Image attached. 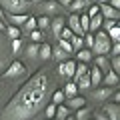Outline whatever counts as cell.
<instances>
[{
	"label": "cell",
	"instance_id": "14",
	"mask_svg": "<svg viewBox=\"0 0 120 120\" xmlns=\"http://www.w3.org/2000/svg\"><path fill=\"white\" fill-rule=\"evenodd\" d=\"M102 80L106 82L108 86H118V72H114V70H108V72H104L102 74Z\"/></svg>",
	"mask_w": 120,
	"mask_h": 120
},
{
	"label": "cell",
	"instance_id": "42",
	"mask_svg": "<svg viewBox=\"0 0 120 120\" xmlns=\"http://www.w3.org/2000/svg\"><path fill=\"white\" fill-rule=\"evenodd\" d=\"M56 72H58L60 76H64V64H62V62H58V66H56Z\"/></svg>",
	"mask_w": 120,
	"mask_h": 120
},
{
	"label": "cell",
	"instance_id": "31",
	"mask_svg": "<svg viewBox=\"0 0 120 120\" xmlns=\"http://www.w3.org/2000/svg\"><path fill=\"white\" fill-rule=\"evenodd\" d=\"M70 10H72V12H82V10H84V2H82V0H72V2H70Z\"/></svg>",
	"mask_w": 120,
	"mask_h": 120
},
{
	"label": "cell",
	"instance_id": "46",
	"mask_svg": "<svg viewBox=\"0 0 120 120\" xmlns=\"http://www.w3.org/2000/svg\"><path fill=\"white\" fill-rule=\"evenodd\" d=\"M70 2H72V0H60V6H68Z\"/></svg>",
	"mask_w": 120,
	"mask_h": 120
},
{
	"label": "cell",
	"instance_id": "34",
	"mask_svg": "<svg viewBox=\"0 0 120 120\" xmlns=\"http://www.w3.org/2000/svg\"><path fill=\"white\" fill-rule=\"evenodd\" d=\"M38 46H40L38 42H32V44H30L28 48H26V54H28L30 58H34V56H38Z\"/></svg>",
	"mask_w": 120,
	"mask_h": 120
},
{
	"label": "cell",
	"instance_id": "49",
	"mask_svg": "<svg viewBox=\"0 0 120 120\" xmlns=\"http://www.w3.org/2000/svg\"><path fill=\"white\" fill-rule=\"evenodd\" d=\"M64 120H76V118H74V116H70V114H68V116H66Z\"/></svg>",
	"mask_w": 120,
	"mask_h": 120
},
{
	"label": "cell",
	"instance_id": "45",
	"mask_svg": "<svg viewBox=\"0 0 120 120\" xmlns=\"http://www.w3.org/2000/svg\"><path fill=\"white\" fill-rule=\"evenodd\" d=\"M112 100H114V102H118V100H120V94H118V90H114V92H112Z\"/></svg>",
	"mask_w": 120,
	"mask_h": 120
},
{
	"label": "cell",
	"instance_id": "53",
	"mask_svg": "<svg viewBox=\"0 0 120 120\" xmlns=\"http://www.w3.org/2000/svg\"><path fill=\"white\" fill-rule=\"evenodd\" d=\"M28 2H30V0H28Z\"/></svg>",
	"mask_w": 120,
	"mask_h": 120
},
{
	"label": "cell",
	"instance_id": "18",
	"mask_svg": "<svg viewBox=\"0 0 120 120\" xmlns=\"http://www.w3.org/2000/svg\"><path fill=\"white\" fill-rule=\"evenodd\" d=\"M70 114V108L66 106L64 102L62 104H56V112H54V118H58V120H64L66 116Z\"/></svg>",
	"mask_w": 120,
	"mask_h": 120
},
{
	"label": "cell",
	"instance_id": "24",
	"mask_svg": "<svg viewBox=\"0 0 120 120\" xmlns=\"http://www.w3.org/2000/svg\"><path fill=\"white\" fill-rule=\"evenodd\" d=\"M70 46H72V50H80V48H84V40H82V36H76L72 34L70 36Z\"/></svg>",
	"mask_w": 120,
	"mask_h": 120
},
{
	"label": "cell",
	"instance_id": "41",
	"mask_svg": "<svg viewBox=\"0 0 120 120\" xmlns=\"http://www.w3.org/2000/svg\"><path fill=\"white\" fill-rule=\"evenodd\" d=\"M98 4H90V10H88V16H94V14H98Z\"/></svg>",
	"mask_w": 120,
	"mask_h": 120
},
{
	"label": "cell",
	"instance_id": "30",
	"mask_svg": "<svg viewBox=\"0 0 120 120\" xmlns=\"http://www.w3.org/2000/svg\"><path fill=\"white\" fill-rule=\"evenodd\" d=\"M88 116H90V110L86 106H82V108L76 110V116H74V118H76V120H88Z\"/></svg>",
	"mask_w": 120,
	"mask_h": 120
},
{
	"label": "cell",
	"instance_id": "19",
	"mask_svg": "<svg viewBox=\"0 0 120 120\" xmlns=\"http://www.w3.org/2000/svg\"><path fill=\"white\" fill-rule=\"evenodd\" d=\"M76 58H78V62H86V64H88L90 60H92V50H88V48H80V50L76 52Z\"/></svg>",
	"mask_w": 120,
	"mask_h": 120
},
{
	"label": "cell",
	"instance_id": "1",
	"mask_svg": "<svg viewBox=\"0 0 120 120\" xmlns=\"http://www.w3.org/2000/svg\"><path fill=\"white\" fill-rule=\"evenodd\" d=\"M50 90V80L46 72H38L30 78L18 94L10 100L2 110V120H30L34 118L44 106H46V96Z\"/></svg>",
	"mask_w": 120,
	"mask_h": 120
},
{
	"label": "cell",
	"instance_id": "16",
	"mask_svg": "<svg viewBox=\"0 0 120 120\" xmlns=\"http://www.w3.org/2000/svg\"><path fill=\"white\" fill-rule=\"evenodd\" d=\"M38 56H40L42 60H48V58H52V46H50L48 42H42V44L38 46Z\"/></svg>",
	"mask_w": 120,
	"mask_h": 120
},
{
	"label": "cell",
	"instance_id": "25",
	"mask_svg": "<svg viewBox=\"0 0 120 120\" xmlns=\"http://www.w3.org/2000/svg\"><path fill=\"white\" fill-rule=\"evenodd\" d=\"M78 22H80L82 34H84V32H88V26H90V16H88V14H78Z\"/></svg>",
	"mask_w": 120,
	"mask_h": 120
},
{
	"label": "cell",
	"instance_id": "52",
	"mask_svg": "<svg viewBox=\"0 0 120 120\" xmlns=\"http://www.w3.org/2000/svg\"><path fill=\"white\" fill-rule=\"evenodd\" d=\"M92 2H94V0H92Z\"/></svg>",
	"mask_w": 120,
	"mask_h": 120
},
{
	"label": "cell",
	"instance_id": "20",
	"mask_svg": "<svg viewBox=\"0 0 120 120\" xmlns=\"http://www.w3.org/2000/svg\"><path fill=\"white\" fill-rule=\"evenodd\" d=\"M84 74H88V64H86V62H78L76 68H74V76H72L74 82H76L80 76H84Z\"/></svg>",
	"mask_w": 120,
	"mask_h": 120
},
{
	"label": "cell",
	"instance_id": "40",
	"mask_svg": "<svg viewBox=\"0 0 120 120\" xmlns=\"http://www.w3.org/2000/svg\"><path fill=\"white\" fill-rule=\"evenodd\" d=\"M20 48H22L20 38H14V40H12V52H20Z\"/></svg>",
	"mask_w": 120,
	"mask_h": 120
},
{
	"label": "cell",
	"instance_id": "3",
	"mask_svg": "<svg viewBox=\"0 0 120 120\" xmlns=\"http://www.w3.org/2000/svg\"><path fill=\"white\" fill-rule=\"evenodd\" d=\"M28 6V0H0V8L6 14H26Z\"/></svg>",
	"mask_w": 120,
	"mask_h": 120
},
{
	"label": "cell",
	"instance_id": "7",
	"mask_svg": "<svg viewBox=\"0 0 120 120\" xmlns=\"http://www.w3.org/2000/svg\"><path fill=\"white\" fill-rule=\"evenodd\" d=\"M94 66L102 70V74H104V72H108V70H110V56H108V54H96Z\"/></svg>",
	"mask_w": 120,
	"mask_h": 120
},
{
	"label": "cell",
	"instance_id": "22",
	"mask_svg": "<svg viewBox=\"0 0 120 120\" xmlns=\"http://www.w3.org/2000/svg\"><path fill=\"white\" fill-rule=\"evenodd\" d=\"M62 64H64V76L72 78L74 76V68H76V62H74V60H64Z\"/></svg>",
	"mask_w": 120,
	"mask_h": 120
},
{
	"label": "cell",
	"instance_id": "44",
	"mask_svg": "<svg viewBox=\"0 0 120 120\" xmlns=\"http://www.w3.org/2000/svg\"><path fill=\"white\" fill-rule=\"evenodd\" d=\"M96 120H108V116L104 114V112H98V114H96Z\"/></svg>",
	"mask_w": 120,
	"mask_h": 120
},
{
	"label": "cell",
	"instance_id": "26",
	"mask_svg": "<svg viewBox=\"0 0 120 120\" xmlns=\"http://www.w3.org/2000/svg\"><path fill=\"white\" fill-rule=\"evenodd\" d=\"M48 26H50V18H48L46 14H44V16H38V18H36V28H38V30H46Z\"/></svg>",
	"mask_w": 120,
	"mask_h": 120
},
{
	"label": "cell",
	"instance_id": "47",
	"mask_svg": "<svg viewBox=\"0 0 120 120\" xmlns=\"http://www.w3.org/2000/svg\"><path fill=\"white\" fill-rule=\"evenodd\" d=\"M0 18H2V20H6V12H4L2 8H0Z\"/></svg>",
	"mask_w": 120,
	"mask_h": 120
},
{
	"label": "cell",
	"instance_id": "27",
	"mask_svg": "<svg viewBox=\"0 0 120 120\" xmlns=\"http://www.w3.org/2000/svg\"><path fill=\"white\" fill-rule=\"evenodd\" d=\"M76 86H78V90H86V88H90V78H88V74H84V76H80L76 80Z\"/></svg>",
	"mask_w": 120,
	"mask_h": 120
},
{
	"label": "cell",
	"instance_id": "43",
	"mask_svg": "<svg viewBox=\"0 0 120 120\" xmlns=\"http://www.w3.org/2000/svg\"><path fill=\"white\" fill-rule=\"evenodd\" d=\"M108 4H110L112 8H116V10H118V8H120V0H108Z\"/></svg>",
	"mask_w": 120,
	"mask_h": 120
},
{
	"label": "cell",
	"instance_id": "10",
	"mask_svg": "<svg viewBox=\"0 0 120 120\" xmlns=\"http://www.w3.org/2000/svg\"><path fill=\"white\" fill-rule=\"evenodd\" d=\"M66 26V18H62V16H56L54 20H50V28H52V34L58 38L60 36V30Z\"/></svg>",
	"mask_w": 120,
	"mask_h": 120
},
{
	"label": "cell",
	"instance_id": "29",
	"mask_svg": "<svg viewBox=\"0 0 120 120\" xmlns=\"http://www.w3.org/2000/svg\"><path fill=\"white\" fill-rule=\"evenodd\" d=\"M6 32H8L10 40L20 38V30H18V26H14V24H6Z\"/></svg>",
	"mask_w": 120,
	"mask_h": 120
},
{
	"label": "cell",
	"instance_id": "50",
	"mask_svg": "<svg viewBox=\"0 0 120 120\" xmlns=\"http://www.w3.org/2000/svg\"><path fill=\"white\" fill-rule=\"evenodd\" d=\"M0 92H2V82H0Z\"/></svg>",
	"mask_w": 120,
	"mask_h": 120
},
{
	"label": "cell",
	"instance_id": "48",
	"mask_svg": "<svg viewBox=\"0 0 120 120\" xmlns=\"http://www.w3.org/2000/svg\"><path fill=\"white\" fill-rule=\"evenodd\" d=\"M82 2H84L86 6H90V4H92V0H82Z\"/></svg>",
	"mask_w": 120,
	"mask_h": 120
},
{
	"label": "cell",
	"instance_id": "2",
	"mask_svg": "<svg viewBox=\"0 0 120 120\" xmlns=\"http://www.w3.org/2000/svg\"><path fill=\"white\" fill-rule=\"evenodd\" d=\"M110 46H112V40L108 38V34L104 32L102 28L94 32V44L90 50H94V54H108L110 52Z\"/></svg>",
	"mask_w": 120,
	"mask_h": 120
},
{
	"label": "cell",
	"instance_id": "23",
	"mask_svg": "<svg viewBox=\"0 0 120 120\" xmlns=\"http://www.w3.org/2000/svg\"><path fill=\"white\" fill-rule=\"evenodd\" d=\"M62 92H64V96L66 98H70V96H74V94H78V86H76V82H68V84L64 86V90H62Z\"/></svg>",
	"mask_w": 120,
	"mask_h": 120
},
{
	"label": "cell",
	"instance_id": "11",
	"mask_svg": "<svg viewBox=\"0 0 120 120\" xmlns=\"http://www.w3.org/2000/svg\"><path fill=\"white\" fill-rule=\"evenodd\" d=\"M112 86H106V88H96L94 92H92V98L94 100H108L112 96Z\"/></svg>",
	"mask_w": 120,
	"mask_h": 120
},
{
	"label": "cell",
	"instance_id": "8",
	"mask_svg": "<svg viewBox=\"0 0 120 120\" xmlns=\"http://www.w3.org/2000/svg\"><path fill=\"white\" fill-rule=\"evenodd\" d=\"M66 22H68V28L72 30L76 36H82V28H80V22H78V12H72L66 18Z\"/></svg>",
	"mask_w": 120,
	"mask_h": 120
},
{
	"label": "cell",
	"instance_id": "35",
	"mask_svg": "<svg viewBox=\"0 0 120 120\" xmlns=\"http://www.w3.org/2000/svg\"><path fill=\"white\" fill-rule=\"evenodd\" d=\"M110 70L120 72V54H118V56H112V58H110Z\"/></svg>",
	"mask_w": 120,
	"mask_h": 120
},
{
	"label": "cell",
	"instance_id": "9",
	"mask_svg": "<svg viewBox=\"0 0 120 120\" xmlns=\"http://www.w3.org/2000/svg\"><path fill=\"white\" fill-rule=\"evenodd\" d=\"M64 104H66V106L70 108V110H78V108L86 106V98H82V96L74 94V96H70L68 100H64Z\"/></svg>",
	"mask_w": 120,
	"mask_h": 120
},
{
	"label": "cell",
	"instance_id": "32",
	"mask_svg": "<svg viewBox=\"0 0 120 120\" xmlns=\"http://www.w3.org/2000/svg\"><path fill=\"white\" fill-rule=\"evenodd\" d=\"M118 24V20H114V18H104L102 20V26H100V28L104 30V32H108V30L112 28V26H116Z\"/></svg>",
	"mask_w": 120,
	"mask_h": 120
},
{
	"label": "cell",
	"instance_id": "39",
	"mask_svg": "<svg viewBox=\"0 0 120 120\" xmlns=\"http://www.w3.org/2000/svg\"><path fill=\"white\" fill-rule=\"evenodd\" d=\"M24 24H26V30H28V32H30V30H34L36 28V18H28Z\"/></svg>",
	"mask_w": 120,
	"mask_h": 120
},
{
	"label": "cell",
	"instance_id": "4",
	"mask_svg": "<svg viewBox=\"0 0 120 120\" xmlns=\"http://www.w3.org/2000/svg\"><path fill=\"white\" fill-rule=\"evenodd\" d=\"M24 70H26V68H24V64H22L20 60H14L12 64L4 70L2 76H4V78H16V76H20V74H24Z\"/></svg>",
	"mask_w": 120,
	"mask_h": 120
},
{
	"label": "cell",
	"instance_id": "33",
	"mask_svg": "<svg viewBox=\"0 0 120 120\" xmlns=\"http://www.w3.org/2000/svg\"><path fill=\"white\" fill-rule=\"evenodd\" d=\"M64 100H66V96H64L62 90H56L54 94H52V104H62Z\"/></svg>",
	"mask_w": 120,
	"mask_h": 120
},
{
	"label": "cell",
	"instance_id": "21",
	"mask_svg": "<svg viewBox=\"0 0 120 120\" xmlns=\"http://www.w3.org/2000/svg\"><path fill=\"white\" fill-rule=\"evenodd\" d=\"M66 56H68V52L62 50L60 46H54V48H52V58H54V60H58V62H64Z\"/></svg>",
	"mask_w": 120,
	"mask_h": 120
},
{
	"label": "cell",
	"instance_id": "13",
	"mask_svg": "<svg viewBox=\"0 0 120 120\" xmlns=\"http://www.w3.org/2000/svg\"><path fill=\"white\" fill-rule=\"evenodd\" d=\"M88 78H90V84L98 86L100 82H102V70H100V68H96V66L88 68Z\"/></svg>",
	"mask_w": 120,
	"mask_h": 120
},
{
	"label": "cell",
	"instance_id": "12",
	"mask_svg": "<svg viewBox=\"0 0 120 120\" xmlns=\"http://www.w3.org/2000/svg\"><path fill=\"white\" fill-rule=\"evenodd\" d=\"M42 12L44 14H58L60 12V2H56V0H44Z\"/></svg>",
	"mask_w": 120,
	"mask_h": 120
},
{
	"label": "cell",
	"instance_id": "15",
	"mask_svg": "<svg viewBox=\"0 0 120 120\" xmlns=\"http://www.w3.org/2000/svg\"><path fill=\"white\" fill-rule=\"evenodd\" d=\"M102 14H94V16H90V26H88V32H96V30H100V26H102Z\"/></svg>",
	"mask_w": 120,
	"mask_h": 120
},
{
	"label": "cell",
	"instance_id": "36",
	"mask_svg": "<svg viewBox=\"0 0 120 120\" xmlns=\"http://www.w3.org/2000/svg\"><path fill=\"white\" fill-rule=\"evenodd\" d=\"M30 38H32V42H42V30L38 28L30 30Z\"/></svg>",
	"mask_w": 120,
	"mask_h": 120
},
{
	"label": "cell",
	"instance_id": "17",
	"mask_svg": "<svg viewBox=\"0 0 120 120\" xmlns=\"http://www.w3.org/2000/svg\"><path fill=\"white\" fill-rule=\"evenodd\" d=\"M6 20H8L10 24H14V26H20V24H24V22L28 20V16H26V14H6Z\"/></svg>",
	"mask_w": 120,
	"mask_h": 120
},
{
	"label": "cell",
	"instance_id": "6",
	"mask_svg": "<svg viewBox=\"0 0 120 120\" xmlns=\"http://www.w3.org/2000/svg\"><path fill=\"white\" fill-rule=\"evenodd\" d=\"M102 112L108 116V120H120V106H118V102L106 104V106L102 108Z\"/></svg>",
	"mask_w": 120,
	"mask_h": 120
},
{
	"label": "cell",
	"instance_id": "28",
	"mask_svg": "<svg viewBox=\"0 0 120 120\" xmlns=\"http://www.w3.org/2000/svg\"><path fill=\"white\" fill-rule=\"evenodd\" d=\"M106 34H108V38H110L112 42H120V28H118V24H116V26H112V28L108 30Z\"/></svg>",
	"mask_w": 120,
	"mask_h": 120
},
{
	"label": "cell",
	"instance_id": "5",
	"mask_svg": "<svg viewBox=\"0 0 120 120\" xmlns=\"http://www.w3.org/2000/svg\"><path fill=\"white\" fill-rule=\"evenodd\" d=\"M98 10H100V14H102V18H114V20H118V18H120V12L116 8H112L108 2L98 4Z\"/></svg>",
	"mask_w": 120,
	"mask_h": 120
},
{
	"label": "cell",
	"instance_id": "37",
	"mask_svg": "<svg viewBox=\"0 0 120 120\" xmlns=\"http://www.w3.org/2000/svg\"><path fill=\"white\" fill-rule=\"evenodd\" d=\"M58 46L62 48V50H66L68 54H70V52H74L72 46H70V40H62V38H58Z\"/></svg>",
	"mask_w": 120,
	"mask_h": 120
},
{
	"label": "cell",
	"instance_id": "51",
	"mask_svg": "<svg viewBox=\"0 0 120 120\" xmlns=\"http://www.w3.org/2000/svg\"><path fill=\"white\" fill-rule=\"evenodd\" d=\"M48 120H52V118H48Z\"/></svg>",
	"mask_w": 120,
	"mask_h": 120
},
{
	"label": "cell",
	"instance_id": "38",
	"mask_svg": "<svg viewBox=\"0 0 120 120\" xmlns=\"http://www.w3.org/2000/svg\"><path fill=\"white\" fill-rule=\"evenodd\" d=\"M44 112H46V118H54L56 104H48V106H44Z\"/></svg>",
	"mask_w": 120,
	"mask_h": 120
}]
</instances>
